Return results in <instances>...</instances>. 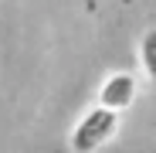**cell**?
I'll return each mask as SVG.
<instances>
[{
  "instance_id": "1",
  "label": "cell",
  "mask_w": 156,
  "mask_h": 153,
  "mask_svg": "<svg viewBox=\"0 0 156 153\" xmlns=\"http://www.w3.org/2000/svg\"><path fill=\"white\" fill-rule=\"evenodd\" d=\"M115 129H119V112L102 109V106H92V109H85L82 116H78L68 143H71L75 153H95V150H102L115 136Z\"/></svg>"
},
{
  "instance_id": "2",
  "label": "cell",
  "mask_w": 156,
  "mask_h": 153,
  "mask_svg": "<svg viewBox=\"0 0 156 153\" xmlns=\"http://www.w3.org/2000/svg\"><path fill=\"white\" fill-rule=\"evenodd\" d=\"M95 106L102 109H112V112H126V109H133V102L139 99V75L136 71H109L105 78H102L98 92H95Z\"/></svg>"
},
{
  "instance_id": "3",
  "label": "cell",
  "mask_w": 156,
  "mask_h": 153,
  "mask_svg": "<svg viewBox=\"0 0 156 153\" xmlns=\"http://www.w3.org/2000/svg\"><path fill=\"white\" fill-rule=\"evenodd\" d=\"M139 68L156 85V27H146L143 38H139Z\"/></svg>"
}]
</instances>
